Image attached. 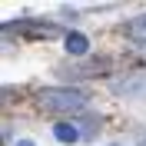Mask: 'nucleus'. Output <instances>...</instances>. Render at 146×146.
Wrapping results in <instances>:
<instances>
[{"instance_id":"3","label":"nucleus","mask_w":146,"mask_h":146,"mask_svg":"<svg viewBox=\"0 0 146 146\" xmlns=\"http://www.w3.org/2000/svg\"><path fill=\"white\" fill-rule=\"evenodd\" d=\"M113 93H119V96H136V93H146V66L116 76V80H113Z\"/></svg>"},{"instance_id":"8","label":"nucleus","mask_w":146,"mask_h":146,"mask_svg":"<svg viewBox=\"0 0 146 146\" xmlns=\"http://www.w3.org/2000/svg\"><path fill=\"white\" fill-rule=\"evenodd\" d=\"M17 146H33V143H30V139H23V143H17Z\"/></svg>"},{"instance_id":"2","label":"nucleus","mask_w":146,"mask_h":146,"mask_svg":"<svg viewBox=\"0 0 146 146\" xmlns=\"http://www.w3.org/2000/svg\"><path fill=\"white\" fill-rule=\"evenodd\" d=\"M3 33L7 36H27V40H50V36H63V30L56 23H46V20H13V23H3Z\"/></svg>"},{"instance_id":"5","label":"nucleus","mask_w":146,"mask_h":146,"mask_svg":"<svg viewBox=\"0 0 146 146\" xmlns=\"http://www.w3.org/2000/svg\"><path fill=\"white\" fill-rule=\"evenodd\" d=\"M126 36L133 40V43H146V13L143 17H133L126 23Z\"/></svg>"},{"instance_id":"1","label":"nucleus","mask_w":146,"mask_h":146,"mask_svg":"<svg viewBox=\"0 0 146 146\" xmlns=\"http://www.w3.org/2000/svg\"><path fill=\"white\" fill-rule=\"evenodd\" d=\"M36 103H40V110H50V113H80V110H86V93H80V90H40Z\"/></svg>"},{"instance_id":"4","label":"nucleus","mask_w":146,"mask_h":146,"mask_svg":"<svg viewBox=\"0 0 146 146\" xmlns=\"http://www.w3.org/2000/svg\"><path fill=\"white\" fill-rule=\"evenodd\" d=\"M63 43H66V53H70V56H83L86 50H90V40H86L83 33H66Z\"/></svg>"},{"instance_id":"7","label":"nucleus","mask_w":146,"mask_h":146,"mask_svg":"<svg viewBox=\"0 0 146 146\" xmlns=\"http://www.w3.org/2000/svg\"><path fill=\"white\" fill-rule=\"evenodd\" d=\"M96 129H100V119H96V116H90V113H86V116H83V133H86V136H93Z\"/></svg>"},{"instance_id":"9","label":"nucleus","mask_w":146,"mask_h":146,"mask_svg":"<svg viewBox=\"0 0 146 146\" xmlns=\"http://www.w3.org/2000/svg\"><path fill=\"white\" fill-rule=\"evenodd\" d=\"M139 146H146V143H139Z\"/></svg>"},{"instance_id":"6","label":"nucleus","mask_w":146,"mask_h":146,"mask_svg":"<svg viewBox=\"0 0 146 146\" xmlns=\"http://www.w3.org/2000/svg\"><path fill=\"white\" fill-rule=\"evenodd\" d=\"M53 136L60 139V143H76V126H73V123H56Z\"/></svg>"}]
</instances>
